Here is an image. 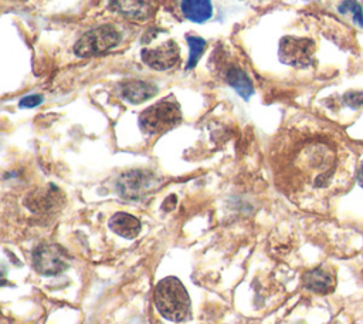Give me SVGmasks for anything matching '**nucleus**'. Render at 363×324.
<instances>
[{"mask_svg": "<svg viewBox=\"0 0 363 324\" xmlns=\"http://www.w3.org/2000/svg\"><path fill=\"white\" fill-rule=\"evenodd\" d=\"M339 148L323 134L289 132L281 138L272 168L277 185L294 200L328 190L339 172Z\"/></svg>", "mask_w": 363, "mask_h": 324, "instance_id": "obj_1", "label": "nucleus"}, {"mask_svg": "<svg viewBox=\"0 0 363 324\" xmlns=\"http://www.w3.org/2000/svg\"><path fill=\"white\" fill-rule=\"evenodd\" d=\"M157 311L170 321H183L190 315V297L177 277L162 279L153 293Z\"/></svg>", "mask_w": 363, "mask_h": 324, "instance_id": "obj_2", "label": "nucleus"}, {"mask_svg": "<svg viewBox=\"0 0 363 324\" xmlns=\"http://www.w3.org/2000/svg\"><path fill=\"white\" fill-rule=\"evenodd\" d=\"M182 108L173 97H167L139 115V126L147 135L163 134L182 122Z\"/></svg>", "mask_w": 363, "mask_h": 324, "instance_id": "obj_3", "label": "nucleus"}, {"mask_svg": "<svg viewBox=\"0 0 363 324\" xmlns=\"http://www.w3.org/2000/svg\"><path fill=\"white\" fill-rule=\"evenodd\" d=\"M121 41V34L113 26L105 24L86 31L74 45V51L79 57H91L108 51Z\"/></svg>", "mask_w": 363, "mask_h": 324, "instance_id": "obj_4", "label": "nucleus"}, {"mask_svg": "<svg viewBox=\"0 0 363 324\" xmlns=\"http://www.w3.org/2000/svg\"><path fill=\"white\" fill-rule=\"evenodd\" d=\"M68 264V253L60 244H40L33 250V266L44 276L60 274Z\"/></svg>", "mask_w": 363, "mask_h": 324, "instance_id": "obj_5", "label": "nucleus"}, {"mask_svg": "<svg viewBox=\"0 0 363 324\" xmlns=\"http://www.w3.org/2000/svg\"><path fill=\"white\" fill-rule=\"evenodd\" d=\"M313 48V43L308 38L286 36L279 44V60L291 67H306L312 61Z\"/></svg>", "mask_w": 363, "mask_h": 324, "instance_id": "obj_6", "label": "nucleus"}, {"mask_svg": "<svg viewBox=\"0 0 363 324\" xmlns=\"http://www.w3.org/2000/svg\"><path fill=\"white\" fill-rule=\"evenodd\" d=\"M142 61L153 70H167L179 61V47L173 40L163 43L155 48H143L140 51Z\"/></svg>", "mask_w": 363, "mask_h": 324, "instance_id": "obj_7", "label": "nucleus"}, {"mask_svg": "<svg viewBox=\"0 0 363 324\" xmlns=\"http://www.w3.org/2000/svg\"><path fill=\"white\" fill-rule=\"evenodd\" d=\"M153 185V178L143 171H129L118 180V192L126 199H140Z\"/></svg>", "mask_w": 363, "mask_h": 324, "instance_id": "obj_8", "label": "nucleus"}, {"mask_svg": "<svg viewBox=\"0 0 363 324\" xmlns=\"http://www.w3.org/2000/svg\"><path fill=\"white\" fill-rule=\"evenodd\" d=\"M157 94L156 84L143 80H129L121 84V95L130 104H140Z\"/></svg>", "mask_w": 363, "mask_h": 324, "instance_id": "obj_9", "label": "nucleus"}, {"mask_svg": "<svg viewBox=\"0 0 363 324\" xmlns=\"http://www.w3.org/2000/svg\"><path fill=\"white\" fill-rule=\"evenodd\" d=\"M109 229L125 239H135L140 232V222L129 213L118 212L109 219Z\"/></svg>", "mask_w": 363, "mask_h": 324, "instance_id": "obj_10", "label": "nucleus"}, {"mask_svg": "<svg viewBox=\"0 0 363 324\" xmlns=\"http://www.w3.org/2000/svg\"><path fill=\"white\" fill-rule=\"evenodd\" d=\"M303 284L308 290L315 293H328L335 287V279L330 271L323 267H316L303 276Z\"/></svg>", "mask_w": 363, "mask_h": 324, "instance_id": "obj_11", "label": "nucleus"}, {"mask_svg": "<svg viewBox=\"0 0 363 324\" xmlns=\"http://www.w3.org/2000/svg\"><path fill=\"white\" fill-rule=\"evenodd\" d=\"M183 16L193 23H204L213 14L210 0H182Z\"/></svg>", "mask_w": 363, "mask_h": 324, "instance_id": "obj_12", "label": "nucleus"}, {"mask_svg": "<svg viewBox=\"0 0 363 324\" xmlns=\"http://www.w3.org/2000/svg\"><path fill=\"white\" fill-rule=\"evenodd\" d=\"M111 6L115 11L132 18H145L149 13L147 4L142 0H112Z\"/></svg>", "mask_w": 363, "mask_h": 324, "instance_id": "obj_13", "label": "nucleus"}, {"mask_svg": "<svg viewBox=\"0 0 363 324\" xmlns=\"http://www.w3.org/2000/svg\"><path fill=\"white\" fill-rule=\"evenodd\" d=\"M227 82L238 92L240 97H242L245 101L250 99V97L254 92V87L252 82L250 81L248 75L240 70V68H231L227 72Z\"/></svg>", "mask_w": 363, "mask_h": 324, "instance_id": "obj_14", "label": "nucleus"}, {"mask_svg": "<svg viewBox=\"0 0 363 324\" xmlns=\"http://www.w3.org/2000/svg\"><path fill=\"white\" fill-rule=\"evenodd\" d=\"M187 43H189V48H190V53H189V60H187V64H186V68L187 70H191L196 67V64L199 63L200 60V55L203 54L204 48H206V40L201 38V37H197V36H187Z\"/></svg>", "mask_w": 363, "mask_h": 324, "instance_id": "obj_15", "label": "nucleus"}, {"mask_svg": "<svg viewBox=\"0 0 363 324\" xmlns=\"http://www.w3.org/2000/svg\"><path fill=\"white\" fill-rule=\"evenodd\" d=\"M339 11L340 13H345V11L352 13L354 23L359 24V26H363V9L356 0H345L339 6Z\"/></svg>", "mask_w": 363, "mask_h": 324, "instance_id": "obj_16", "label": "nucleus"}, {"mask_svg": "<svg viewBox=\"0 0 363 324\" xmlns=\"http://www.w3.org/2000/svg\"><path fill=\"white\" fill-rule=\"evenodd\" d=\"M345 102L353 108L363 105V92L362 91H350L345 94Z\"/></svg>", "mask_w": 363, "mask_h": 324, "instance_id": "obj_17", "label": "nucleus"}, {"mask_svg": "<svg viewBox=\"0 0 363 324\" xmlns=\"http://www.w3.org/2000/svg\"><path fill=\"white\" fill-rule=\"evenodd\" d=\"M43 102V97L38 94H31L20 99V108H34Z\"/></svg>", "mask_w": 363, "mask_h": 324, "instance_id": "obj_18", "label": "nucleus"}, {"mask_svg": "<svg viewBox=\"0 0 363 324\" xmlns=\"http://www.w3.org/2000/svg\"><path fill=\"white\" fill-rule=\"evenodd\" d=\"M359 179H360V183L363 185V165H362L360 169H359Z\"/></svg>", "mask_w": 363, "mask_h": 324, "instance_id": "obj_19", "label": "nucleus"}]
</instances>
